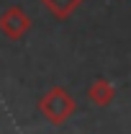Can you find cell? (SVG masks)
<instances>
[{
    "instance_id": "1",
    "label": "cell",
    "mask_w": 131,
    "mask_h": 134,
    "mask_svg": "<svg viewBox=\"0 0 131 134\" xmlns=\"http://www.w3.org/2000/svg\"><path fill=\"white\" fill-rule=\"evenodd\" d=\"M39 111L44 114V119L49 124L62 126L67 119L72 116V111H75V100L69 98V93L64 88H51L49 93L39 100Z\"/></svg>"
},
{
    "instance_id": "2",
    "label": "cell",
    "mask_w": 131,
    "mask_h": 134,
    "mask_svg": "<svg viewBox=\"0 0 131 134\" xmlns=\"http://www.w3.org/2000/svg\"><path fill=\"white\" fill-rule=\"evenodd\" d=\"M28 29H31V18L23 13V8L10 5L8 10H3V16H0V31L5 34L8 39H21Z\"/></svg>"
},
{
    "instance_id": "3",
    "label": "cell",
    "mask_w": 131,
    "mask_h": 134,
    "mask_svg": "<svg viewBox=\"0 0 131 134\" xmlns=\"http://www.w3.org/2000/svg\"><path fill=\"white\" fill-rule=\"evenodd\" d=\"M87 96H90V100L95 103V106H100V108H105L111 100H113L116 96V88L111 80H105V77H98L95 83L87 88Z\"/></svg>"
},
{
    "instance_id": "4",
    "label": "cell",
    "mask_w": 131,
    "mask_h": 134,
    "mask_svg": "<svg viewBox=\"0 0 131 134\" xmlns=\"http://www.w3.org/2000/svg\"><path fill=\"white\" fill-rule=\"evenodd\" d=\"M41 3H44V8L51 10L57 18H67V16H69V13H72V10L82 3V0H41Z\"/></svg>"
}]
</instances>
